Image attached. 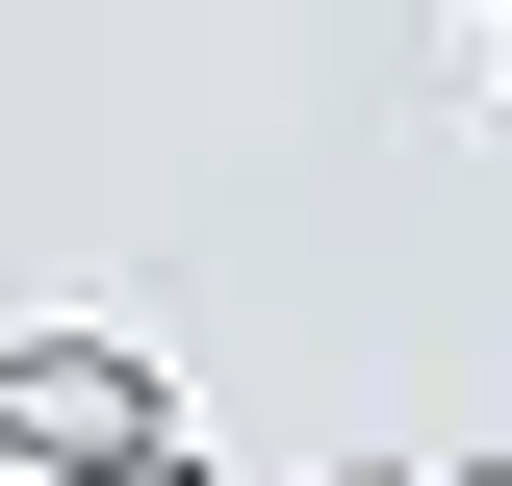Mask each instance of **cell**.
<instances>
[{"label":"cell","instance_id":"1","mask_svg":"<svg viewBox=\"0 0 512 486\" xmlns=\"http://www.w3.org/2000/svg\"><path fill=\"white\" fill-rule=\"evenodd\" d=\"M154 359H128V333H0V461L26 486H103V461H154Z\"/></svg>","mask_w":512,"mask_h":486},{"label":"cell","instance_id":"2","mask_svg":"<svg viewBox=\"0 0 512 486\" xmlns=\"http://www.w3.org/2000/svg\"><path fill=\"white\" fill-rule=\"evenodd\" d=\"M103 486H205V461H180V435H154V461H103Z\"/></svg>","mask_w":512,"mask_h":486},{"label":"cell","instance_id":"3","mask_svg":"<svg viewBox=\"0 0 512 486\" xmlns=\"http://www.w3.org/2000/svg\"><path fill=\"white\" fill-rule=\"evenodd\" d=\"M461 486H512V461H461Z\"/></svg>","mask_w":512,"mask_h":486},{"label":"cell","instance_id":"4","mask_svg":"<svg viewBox=\"0 0 512 486\" xmlns=\"http://www.w3.org/2000/svg\"><path fill=\"white\" fill-rule=\"evenodd\" d=\"M384 486H410V461H384Z\"/></svg>","mask_w":512,"mask_h":486}]
</instances>
